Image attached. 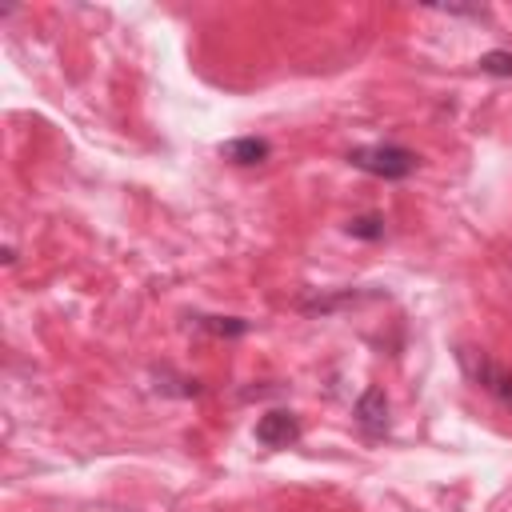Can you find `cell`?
<instances>
[{
    "label": "cell",
    "instance_id": "obj_1",
    "mask_svg": "<svg viewBox=\"0 0 512 512\" xmlns=\"http://www.w3.org/2000/svg\"><path fill=\"white\" fill-rule=\"evenodd\" d=\"M456 364L468 376V384H476L480 392H488L492 400H500L504 408H512V368L508 364H500L496 356H488L484 348H472V344H460L456 348Z\"/></svg>",
    "mask_w": 512,
    "mask_h": 512
},
{
    "label": "cell",
    "instance_id": "obj_2",
    "mask_svg": "<svg viewBox=\"0 0 512 512\" xmlns=\"http://www.w3.org/2000/svg\"><path fill=\"white\" fill-rule=\"evenodd\" d=\"M348 164L368 176H380V180H404L420 168V156L400 144H360L348 152Z\"/></svg>",
    "mask_w": 512,
    "mask_h": 512
},
{
    "label": "cell",
    "instance_id": "obj_3",
    "mask_svg": "<svg viewBox=\"0 0 512 512\" xmlns=\"http://www.w3.org/2000/svg\"><path fill=\"white\" fill-rule=\"evenodd\" d=\"M300 416L296 412H288V408H268L260 420H256V428H252V436H256V444H264V448H288V444H296L300 440Z\"/></svg>",
    "mask_w": 512,
    "mask_h": 512
},
{
    "label": "cell",
    "instance_id": "obj_4",
    "mask_svg": "<svg viewBox=\"0 0 512 512\" xmlns=\"http://www.w3.org/2000/svg\"><path fill=\"white\" fill-rule=\"evenodd\" d=\"M352 416H356V424L368 432V436H384L388 432V396H384V388H364L360 392V400H356V408H352Z\"/></svg>",
    "mask_w": 512,
    "mask_h": 512
},
{
    "label": "cell",
    "instance_id": "obj_5",
    "mask_svg": "<svg viewBox=\"0 0 512 512\" xmlns=\"http://www.w3.org/2000/svg\"><path fill=\"white\" fill-rule=\"evenodd\" d=\"M220 156L228 164H236V168H256V164H264L272 156V144L264 136H236V140L220 144Z\"/></svg>",
    "mask_w": 512,
    "mask_h": 512
},
{
    "label": "cell",
    "instance_id": "obj_6",
    "mask_svg": "<svg viewBox=\"0 0 512 512\" xmlns=\"http://www.w3.org/2000/svg\"><path fill=\"white\" fill-rule=\"evenodd\" d=\"M380 292H360V288H344V292H320V296H304L300 300V312L308 316H332L348 304H360V300H376Z\"/></svg>",
    "mask_w": 512,
    "mask_h": 512
},
{
    "label": "cell",
    "instance_id": "obj_7",
    "mask_svg": "<svg viewBox=\"0 0 512 512\" xmlns=\"http://www.w3.org/2000/svg\"><path fill=\"white\" fill-rule=\"evenodd\" d=\"M192 324L208 336H244V332H252V320H240V316H192Z\"/></svg>",
    "mask_w": 512,
    "mask_h": 512
},
{
    "label": "cell",
    "instance_id": "obj_8",
    "mask_svg": "<svg viewBox=\"0 0 512 512\" xmlns=\"http://www.w3.org/2000/svg\"><path fill=\"white\" fill-rule=\"evenodd\" d=\"M344 232L356 236V240H380V236H384V216H376V212H368V216H352V220L344 224Z\"/></svg>",
    "mask_w": 512,
    "mask_h": 512
},
{
    "label": "cell",
    "instance_id": "obj_9",
    "mask_svg": "<svg viewBox=\"0 0 512 512\" xmlns=\"http://www.w3.org/2000/svg\"><path fill=\"white\" fill-rule=\"evenodd\" d=\"M476 64H480V72H488V76H512V52H504V48L484 52Z\"/></svg>",
    "mask_w": 512,
    "mask_h": 512
},
{
    "label": "cell",
    "instance_id": "obj_10",
    "mask_svg": "<svg viewBox=\"0 0 512 512\" xmlns=\"http://www.w3.org/2000/svg\"><path fill=\"white\" fill-rule=\"evenodd\" d=\"M0 256H4V264H16V248H12V244H4V252H0Z\"/></svg>",
    "mask_w": 512,
    "mask_h": 512
}]
</instances>
